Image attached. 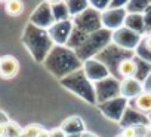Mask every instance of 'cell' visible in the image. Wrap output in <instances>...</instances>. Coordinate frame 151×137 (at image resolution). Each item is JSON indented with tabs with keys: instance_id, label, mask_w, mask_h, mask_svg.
I'll return each mask as SVG.
<instances>
[{
	"instance_id": "2",
	"label": "cell",
	"mask_w": 151,
	"mask_h": 137,
	"mask_svg": "<svg viewBox=\"0 0 151 137\" xmlns=\"http://www.w3.org/2000/svg\"><path fill=\"white\" fill-rule=\"evenodd\" d=\"M144 93V85L136 78H127L120 82V94L124 98L135 100Z\"/></svg>"
},
{
	"instance_id": "7",
	"label": "cell",
	"mask_w": 151,
	"mask_h": 137,
	"mask_svg": "<svg viewBox=\"0 0 151 137\" xmlns=\"http://www.w3.org/2000/svg\"><path fill=\"white\" fill-rule=\"evenodd\" d=\"M21 136H22V127L17 124L15 121H8L6 137H21Z\"/></svg>"
},
{
	"instance_id": "13",
	"label": "cell",
	"mask_w": 151,
	"mask_h": 137,
	"mask_svg": "<svg viewBox=\"0 0 151 137\" xmlns=\"http://www.w3.org/2000/svg\"><path fill=\"white\" fill-rule=\"evenodd\" d=\"M144 45L147 46V49H150V51H151V33L144 39Z\"/></svg>"
},
{
	"instance_id": "10",
	"label": "cell",
	"mask_w": 151,
	"mask_h": 137,
	"mask_svg": "<svg viewBox=\"0 0 151 137\" xmlns=\"http://www.w3.org/2000/svg\"><path fill=\"white\" fill-rule=\"evenodd\" d=\"M68 134L61 128V127H56V128H52L50 130V137H67Z\"/></svg>"
},
{
	"instance_id": "12",
	"label": "cell",
	"mask_w": 151,
	"mask_h": 137,
	"mask_svg": "<svg viewBox=\"0 0 151 137\" xmlns=\"http://www.w3.org/2000/svg\"><path fill=\"white\" fill-rule=\"evenodd\" d=\"M37 137H50V130H46L45 127L42 128V131L39 133V136Z\"/></svg>"
},
{
	"instance_id": "11",
	"label": "cell",
	"mask_w": 151,
	"mask_h": 137,
	"mask_svg": "<svg viewBox=\"0 0 151 137\" xmlns=\"http://www.w3.org/2000/svg\"><path fill=\"white\" fill-rule=\"evenodd\" d=\"M9 121V119H8ZM8 121L6 122H0V137H6V125H8Z\"/></svg>"
},
{
	"instance_id": "17",
	"label": "cell",
	"mask_w": 151,
	"mask_h": 137,
	"mask_svg": "<svg viewBox=\"0 0 151 137\" xmlns=\"http://www.w3.org/2000/svg\"><path fill=\"white\" fill-rule=\"evenodd\" d=\"M117 137H122V136H120V134H119V136H117Z\"/></svg>"
},
{
	"instance_id": "8",
	"label": "cell",
	"mask_w": 151,
	"mask_h": 137,
	"mask_svg": "<svg viewBox=\"0 0 151 137\" xmlns=\"http://www.w3.org/2000/svg\"><path fill=\"white\" fill-rule=\"evenodd\" d=\"M42 125L39 124H28L25 127H22V136L21 137H37L39 133L42 131Z\"/></svg>"
},
{
	"instance_id": "15",
	"label": "cell",
	"mask_w": 151,
	"mask_h": 137,
	"mask_svg": "<svg viewBox=\"0 0 151 137\" xmlns=\"http://www.w3.org/2000/svg\"><path fill=\"white\" fill-rule=\"evenodd\" d=\"M148 133L151 134V122H150V125H148Z\"/></svg>"
},
{
	"instance_id": "19",
	"label": "cell",
	"mask_w": 151,
	"mask_h": 137,
	"mask_svg": "<svg viewBox=\"0 0 151 137\" xmlns=\"http://www.w3.org/2000/svg\"><path fill=\"white\" fill-rule=\"evenodd\" d=\"M0 58H2V57H0Z\"/></svg>"
},
{
	"instance_id": "16",
	"label": "cell",
	"mask_w": 151,
	"mask_h": 137,
	"mask_svg": "<svg viewBox=\"0 0 151 137\" xmlns=\"http://www.w3.org/2000/svg\"><path fill=\"white\" fill-rule=\"evenodd\" d=\"M0 2H2V3H6V2H8V0H0Z\"/></svg>"
},
{
	"instance_id": "6",
	"label": "cell",
	"mask_w": 151,
	"mask_h": 137,
	"mask_svg": "<svg viewBox=\"0 0 151 137\" xmlns=\"http://www.w3.org/2000/svg\"><path fill=\"white\" fill-rule=\"evenodd\" d=\"M24 2L22 0H8L5 3V12L9 17H19L24 12Z\"/></svg>"
},
{
	"instance_id": "5",
	"label": "cell",
	"mask_w": 151,
	"mask_h": 137,
	"mask_svg": "<svg viewBox=\"0 0 151 137\" xmlns=\"http://www.w3.org/2000/svg\"><path fill=\"white\" fill-rule=\"evenodd\" d=\"M135 107L142 113H151V91H144L135 98Z\"/></svg>"
},
{
	"instance_id": "14",
	"label": "cell",
	"mask_w": 151,
	"mask_h": 137,
	"mask_svg": "<svg viewBox=\"0 0 151 137\" xmlns=\"http://www.w3.org/2000/svg\"><path fill=\"white\" fill-rule=\"evenodd\" d=\"M46 3H49L50 6H56V5L62 3V0H46Z\"/></svg>"
},
{
	"instance_id": "18",
	"label": "cell",
	"mask_w": 151,
	"mask_h": 137,
	"mask_svg": "<svg viewBox=\"0 0 151 137\" xmlns=\"http://www.w3.org/2000/svg\"><path fill=\"white\" fill-rule=\"evenodd\" d=\"M141 137H145V136H141Z\"/></svg>"
},
{
	"instance_id": "9",
	"label": "cell",
	"mask_w": 151,
	"mask_h": 137,
	"mask_svg": "<svg viewBox=\"0 0 151 137\" xmlns=\"http://www.w3.org/2000/svg\"><path fill=\"white\" fill-rule=\"evenodd\" d=\"M120 136H122V137H138V130H136V127L129 125V127H124V128L122 130Z\"/></svg>"
},
{
	"instance_id": "3",
	"label": "cell",
	"mask_w": 151,
	"mask_h": 137,
	"mask_svg": "<svg viewBox=\"0 0 151 137\" xmlns=\"http://www.w3.org/2000/svg\"><path fill=\"white\" fill-rule=\"evenodd\" d=\"M124 18H126V14L123 12V9H107L101 15L102 26L108 28H120L123 26Z\"/></svg>"
},
{
	"instance_id": "4",
	"label": "cell",
	"mask_w": 151,
	"mask_h": 137,
	"mask_svg": "<svg viewBox=\"0 0 151 137\" xmlns=\"http://www.w3.org/2000/svg\"><path fill=\"white\" fill-rule=\"evenodd\" d=\"M117 70H119V75H120L123 79L136 78V73H138V63H136L133 58H124V60H122V61L119 63Z\"/></svg>"
},
{
	"instance_id": "1",
	"label": "cell",
	"mask_w": 151,
	"mask_h": 137,
	"mask_svg": "<svg viewBox=\"0 0 151 137\" xmlns=\"http://www.w3.org/2000/svg\"><path fill=\"white\" fill-rule=\"evenodd\" d=\"M19 61L18 58H15L14 55H3L0 58V78L9 81L14 79L18 73H19Z\"/></svg>"
}]
</instances>
